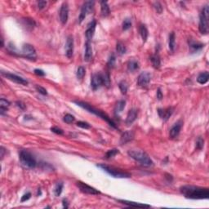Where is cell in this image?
I'll list each match as a JSON object with an SVG mask.
<instances>
[{"instance_id": "29", "label": "cell", "mask_w": 209, "mask_h": 209, "mask_svg": "<svg viewBox=\"0 0 209 209\" xmlns=\"http://www.w3.org/2000/svg\"><path fill=\"white\" fill-rule=\"evenodd\" d=\"M189 45H190V48H191V51H198V50H200V49H202L204 47V44L199 43H195V42L193 40H191L189 42Z\"/></svg>"}, {"instance_id": "22", "label": "cell", "mask_w": 209, "mask_h": 209, "mask_svg": "<svg viewBox=\"0 0 209 209\" xmlns=\"http://www.w3.org/2000/svg\"><path fill=\"white\" fill-rule=\"evenodd\" d=\"M101 16L104 17H106L110 15V8L106 1L101 2Z\"/></svg>"}, {"instance_id": "25", "label": "cell", "mask_w": 209, "mask_h": 209, "mask_svg": "<svg viewBox=\"0 0 209 209\" xmlns=\"http://www.w3.org/2000/svg\"><path fill=\"white\" fill-rule=\"evenodd\" d=\"M139 63L135 61V60H131L129 61V62L128 63V70L130 71V72H134L136 70H137L139 69Z\"/></svg>"}, {"instance_id": "39", "label": "cell", "mask_w": 209, "mask_h": 209, "mask_svg": "<svg viewBox=\"0 0 209 209\" xmlns=\"http://www.w3.org/2000/svg\"><path fill=\"white\" fill-rule=\"evenodd\" d=\"M115 61H116L115 56H114V54H112V55L110 56V59H109V61H108V66L110 68L114 67V65H115Z\"/></svg>"}, {"instance_id": "37", "label": "cell", "mask_w": 209, "mask_h": 209, "mask_svg": "<svg viewBox=\"0 0 209 209\" xmlns=\"http://www.w3.org/2000/svg\"><path fill=\"white\" fill-rule=\"evenodd\" d=\"M131 26V21L130 19L127 18L125 19L123 22V30H128L130 29Z\"/></svg>"}, {"instance_id": "51", "label": "cell", "mask_w": 209, "mask_h": 209, "mask_svg": "<svg viewBox=\"0 0 209 209\" xmlns=\"http://www.w3.org/2000/svg\"><path fill=\"white\" fill-rule=\"evenodd\" d=\"M63 207H64L65 208H68V207H69L66 199H63Z\"/></svg>"}, {"instance_id": "11", "label": "cell", "mask_w": 209, "mask_h": 209, "mask_svg": "<svg viewBox=\"0 0 209 209\" xmlns=\"http://www.w3.org/2000/svg\"><path fill=\"white\" fill-rule=\"evenodd\" d=\"M103 85V79H102V74H94L91 78V88L95 90L101 88Z\"/></svg>"}, {"instance_id": "24", "label": "cell", "mask_w": 209, "mask_h": 209, "mask_svg": "<svg viewBox=\"0 0 209 209\" xmlns=\"http://www.w3.org/2000/svg\"><path fill=\"white\" fill-rule=\"evenodd\" d=\"M10 106V102L8 100L2 98L0 100V111H1V114L3 115L5 111H7L8 108Z\"/></svg>"}, {"instance_id": "15", "label": "cell", "mask_w": 209, "mask_h": 209, "mask_svg": "<svg viewBox=\"0 0 209 209\" xmlns=\"http://www.w3.org/2000/svg\"><path fill=\"white\" fill-rule=\"evenodd\" d=\"M174 111V109L172 107H168L167 109H158V114L163 120L167 121L171 116Z\"/></svg>"}, {"instance_id": "49", "label": "cell", "mask_w": 209, "mask_h": 209, "mask_svg": "<svg viewBox=\"0 0 209 209\" xmlns=\"http://www.w3.org/2000/svg\"><path fill=\"white\" fill-rule=\"evenodd\" d=\"M16 104H17V106L21 108V109H22V110H24L25 108V104H23L22 102L17 101V102H16Z\"/></svg>"}, {"instance_id": "35", "label": "cell", "mask_w": 209, "mask_h": 209, "mask_svg": "<svg viewBox=\"0 0 209 209\" xmlns=\"http://www.w3.org/2000/svg\"><path fill=\"white\" fill-rule=\"evenodd\" d=\"M85 74H86L85 68L83 67V66H79V67L78 68V70H77V74H76L77 78H78V79H82V78H83V77L85 76Z\"/></svg>"}, {"instance_id": "31", "label": "cell", "mask_w": 209, "mask_h": 209, "mask_svg": "<svg viewBox=\"0 0 209 209\" xmlns=\"http://www.w3.org/2000/svg\"><path fill=\"white\" fill-rule=\"evenodd\" d=\"M116 51H117V52H118V55H120V56H122V55H124V54L126 53L127 51V48L126 47H125V45L123 44V43H117V45H116Z\"/></svg>"}, {"instance_id": "6", "label": "cell", "mask_w": 209, "mask_h": 209, "mask_svg": "<svg viewBox=\"0 0 209 209\" xmlns=\"http://www.w3.org/2000/svg\"><path fill=\"white\" fill-rule=\"evenodd\" d=\"M208 18H209V8L208 6H204L202 9L201 13L199 16V25L198 29L202 35H207L208 33Z\"/></svg>"}, {"instance_id": "33", "label": "cell", "mask_w": 209, "mask_h": 209, "mask_svg": "<svg viewBox=\"0 0 209 209\" xmlns=\"http://www.w3.org/2000/svg\"><path fill=\"white\" fill-rule=\"evenodd\" d=\"M118 87H119V89H120L122 94H123V95L127 94V91H128V83L125 81H122V82L118 83Z\"/></svg>"}, {"instance_id": "50", "label": "cell", "mask_w": 209, "mask_h": 209, "mask_svg": "<svg viewBox=\"0 0 209 209\" xmlns=\"http://www.w3.org/2000/svg\"><path fill=\"white\" fill-rule=\"evenodd\" d=\"M0 152H1V159H3V157H4V154H5V149L2 146L1 147V150H0Z\"/></svg>"}, {"instance_id": "48", "label": "cell", "mask_w": 209, "mask_h": 209, "mask_svg": "<svg viewBox=\"0 0 209 209\" xmlns=\"http://www.w3.org/2000/svg\"><path fill=\"white\" fill-rule=\"evenodd\" d=\"M157 98H158V100H162V98H163V93H162V91H161V89L158 88V90H157Z\"/></svg>"}, {"instance_id": "41", "label": "cell", "mask_w": 209, "mask_h": 209, "mask_svg": "<svg viewBox=\"0 0 209 209\" xmlns=\"http://www.w3.org/2000/svg\"><path fill=\"white\" fill-rule=\"evenodd\" d=\"M77 126L79 127V128H82L83 129H89L91 128L89 123H86V122H83V121H79V122H78V123H77Z\"/></svg>"}, {"instance_id": "5", "label": "cell", "mask_w": 209, "mask_h": 209, "mask_svg": "<svg viewBox=\"0 0 209 209\" xmlns=\"http://www.w3.org/2000/svg\"><path fill=\"white\" fill-rule=\"evenodd\" d=\"M20 161L24 168L29 169H34L37 165L36 159L32 154L27 150H22L20 153Z\"/></svg>"}, {"instance_id": "19", "label": "cell", "mask_w": 209, "mask_h": 209, "mask_svg": "<svg viewBox=\"0 0 209 209\" xmlns=\"http://www.w3.org/2000/svg\"><path fill=\"white\" fill-rule=\"evenodd\" d=\"M137 114H138V111L136 109H131V110H129L128 114L127 115L126 118V124L127 125H131L132 124V123L134 122L137 118Z\"/></svg>"}, {"instance_id": "36", "label": "cell", "mask_w": 209, "mask_h": 209, "mask_svg": "<svg viewBox=\"0 0 209 209\" xmlns=\"http://www.w3.org/2000/svg\"><path fill=\"white\" fill-rule=\"evenodd\" d=\"M63 183L62 182H58L56 185V187H55V190H54V192H55V195L56 196H60L62 192V190H63Z\"/></svg>"}, {"instance_id": "32", "label": "cell", "mask_w": 209, "mask_h": 209, "mask_svg": "<svg viewBox=\"0 0 209 209\" xmlns=\"http://www.w3.org/2000/svg\"><path fill=\"white\" fill-rule=\"evenodd\" d=\"M102 79H103V85L109 88L110 86V78L109 73L102 74Z\"/></svg>"}, {"instance_id": "45", "label": "cell", "mask_w": 209, "mask_h": 209, "mask_svg": "<svg viewBox=\"0 0 209 209\" xmlns=\"http://www.w3.org/2000/svg\"><path fill=\"white\" fill-rule=\"evenodd\" d=\"M30 197H31V194H30V192H28V193L25 194L24 195L22 196V199H21V201L22 202L27 201V200H29V199H30Z\"/></svg>"}, {"instance_id": "3", "label": "cell", "mask_w": 209, "mask_h": 209, "mask_svg": "<svg viewBox=\"0 0 209 209\" xmlns=\"http://www.w3.org/2000/svg\"><path fill=\"white\" fill-rule=\"evenodd\" d=\"M128 155L137 162H139L143 167H151L154 165V162L149 157L147 154L141 150H129Z\"/></svg>"}, {"instance_id": "38", "label": "cell", "mask_w": 209, "mask_h": 209, "mask_svg": "<svg viewBox=\"0 0 209 209\" xmlns=\"http://www.w3.org/2000/svg\"><path fill=\"white\" fill-rule=\"evenodd\" d=\"M75 117L72 115V114H67L64 116V118L63 120L64 122H65L66 123H72L74 121H75Z\"/></svg>"}, {"instance_id": "1", "label": "cell", "mask_w": 209, "mask_h": 209, "mask_svg": "<svg viewBox=\"0 0 209 209\" xmlns=\"http://www.w3.org/2000/svg\"><path fill=\"white\" fill-rule=\"evenodd\" d=\"M181 193L185 198L191 199H207L209 198V191L207 188H201L194 185H185L181 187Z\"/></svg>"}, {"instance_id": "18", "label": "cell", "mask_w": 209, "mask_h": 209, "mask_svg": "<svg viewBox=\"0 0 209 209\" xmlns=\"http://www.w3.org/2000/svg\"><path fill=\"white\" fill-rule=\"evenodd\" d=\"M134 138V132L132 131H127L123 132L120 138V144L121 145H124L128 142L131 141Z\"/></svg>"}, {"instance_id": "43", "label": "cell", "mask_w": 209, "mask_h": 209, "mask_svg": "<svg viewBox=\"0 0 209 209\" xmlns=\"http://www.w3.org/2000/svg\"><path fill=\"white\" fill-rule=\"evenodd\" d=\"M36 88V90H37L38 92L40 94H42V95H43V96H46V95H48V92H47V90H46L44 88H43V87L41 86H38V85H37V86L35 87Z\"/></svg>"}, {"instance_id": "2", "label": "cell", "mask_w": 209, "mask_h": 209, "mask_svg": "<svg viewBox=\"0 0 209 209\" xmlns=\"http://www.w3.org/2000/svg\"><path fill=\"white\" fill-rule=\"evenodd\" d=\"M74 102H75V104H77V105L80 106V107H82L83 109H84V110H88V111H89V112L91 113V114H94L95 115L98 116L99 118H101L102 119H104V121H106V122L110 124V126L112 127V128H117V126L115 125V123L113 122V120H111V118H110V117L106 114H104V112H102L101 110H97V109H96V108L92 107L91 104H88V103H86V102L78 101H74Z\"/></svg>"}, {"instance_id": "9", "label": "cell", "mask_w": 209, "mask_h": 209, "mask_svg": "<svg viewBox=\"0 0 209 209\" xmlns=\"http://www.w3.org/2000/svg\"><path fill=\"white\" fill-rule=\"evenodd\" d=\"M22 54L25 56L26 58L34 60L35 59L37 56H36V51L35 48L32 45H30L29 43L24 44L23 48H22Z\"/></svg>"}, {"instance_id": "7", "label": "cell", "mask_w": 209, "mask_h": 209, "mask_svg": "<svg viewBox=\"0 0 209 209\" xmlns=\"http://www.w3.org/2000/svg\"><path fill=\"white\" fill-rule=\"evenodd\" d=\"M94 2L93 1H87L85 3H83V7H82V9H81L80 15H79V17H78V23L80 24L83 22V21L85 19V17L87 16V15L91 12L92 11L94 7Z\"/></svg>"}, {"instance_id": "12", "label": "cell", "mask_w": 209, "mask_h": 209, "mask_svg": "<svg viewBox=\"0 0 209 209\" xmlns=\"http://www.w3.org/2000/svg\"><path fill=\"white\" fill-rule=\"evenodd\" d=\"M151 79V75L148 72H143L139 75L137 78V84L140 87H146L150 83Z\"/></svg>"}, {"instance_id": "16", "label": "cell", "mask_w": 209, "mask_h": 209, "mask_svg": "<svg viewBox=\"0 0 209 209\" xmlns=\"http://www.w3.org/2000/svg\"><path fill=\"white\" fill-rule=\"evenodd\" d=\"M74 52V38L72 36H68L65 44V55L68 58H71Z\"/></svg>"}, {"instance_id": "27", "label": "cell", "mask_w": 209, "mask_h": 209, "mask_svg": "<svg viewBox=\"0 0 209 209\" xmlns=\"http://www.w3.org/2000/svg\"><path fill=\"white\" fill-rule=\"evenodd\" d=\"M150 61H151V63H152V65H153L154 68L158 69V68L160 67L161 60L158 55L155 54V55L151 56V57H150Z\"/></svg>"}, {"instance_id": "46", "label": "cell", "mask_w": 209, "mask_h": 209, "mask_svg": "<svg viewBox=\"0 0 209 209\" xmlns=\"http://www.w3.org/2000/svg\"><path fill=\"white\" fill-rule=\"evenodd\" d=\"M46 5H47V2H45V1H39V2L38 3V7L39 9H43V8H44L46 7Z\"/></svg>"}, {"instance_id": "44", "label": "cell", "mask_w": 209, "mask_h": 209, "mask_svg": "<svg viewBox=\"0 0 209 209\" xmlns=\"http://www.w3.org/2000/svg\"><path fill=\"white\" fill-rule=\"evenodd\" d=\"M51 131H52V132H54V133H56V134H58V135L64 134V131H63V130H62V129H61V128H56V127H53V128H51Z\"/></svg>"}, {"instance_id": "30", "label": "cell", "mask_w": 209, "mask_h": 209, "mask_svg": "<svg viewBox=\"0 0 209 209\" xmlns=\"http://www.w3.org/2000/svg\"><path fill=\"white\" fill-rule=\"evenodd\" d=\"M140 34H141V36L143 42L144 43L146 42L149 34H148L147 28H146L145 25H141V26H140Z\"/></svg>"}, {"instance_id": "34", "label": "cell", "mask_w": 209, "mask_h": 209, "mask_svg": "<svg viewBox=\"0 0 209 209\" xmlns=\"http://www.w3.org/2000/svg\"><path fill=\"white\" fill-rule=\"evenodd\" d=\"M118 153H119V151H118V150H117V149H112V150H108L107 152H106V154H105V158H107V159H110V158L114 157V156H115L116 154H118Z\"/></svg>"}, {"instance_id": "23", "label": "cell", "mask_w": 209, "mask_h": 209, "mask_svg": "<svg viewBox=\"0 0 209 209\" xmlns=\"http://www.w3.org/2000/svg\"><path fill=\"white\" fill-rule=\"evenodd\" d=\"M209 78V74L208 72H203L201 73L200 75L198 76V78H197V81H198V83L200 84H205V83H207Z\"/></svg>"}, {"instance_id": "28", "label": "cell", "mask_w": 209, "mask_h": 209, "mask_svg": "<svg viewBox=\"0 0 209 209\" xmlns=\"http://www.w3.org/2000/svg\"><path fill=\"white\" fill-rule=\"evenodd\" d=\"M175 33L172 32L169 35V40H168V47L170 51H174L175 48H176V40H175Z\"/></svg>"}, {"instance_id": "4", "label": "cell", "mask_w": 209, "mask_h": 209, "mask_svg": "<svg viewBox=\"0 0 209 209\" xmlns=\"http://www.w3.org/2000/svg\"><path fill=\"white\" fill-rule=\"evenodd\" d=\"M98 168H101L103 171L106 172L109 175L112 176L113 177H116V178H130L131 175L128 172H125V171H122L121 169H118L114 168V167L109 166L106 164H99L97 165Z\"/></svg>"}, {"instance_id": "42", "label": "cell", "mask_w": 209, "mask_h": 209, "mask_svg": "<svg viewBox=\"0 0 209 209\" xmlns=\"http://www.w3.org/2000/svg\"><path fill=\"white\" fill-rule=\"evenodd\" d=\"M154 9H155L156 12H157L158 13H162V12H163V7H162V5L160 4V3L156 2V3H154Z\"/></svg>"}, {"instance_id": "26", "label": "cell", "mask_w": 209, "mask_h": 209, "mask_svg": "<svg viewBox=\"0 0 209 209\" xmlns=\"http://www.w3.org/2000/svg\"><path fill=\"white\" fill-rule=\"evenodd\" d=\"M125 104H126V101H123V100L118 101L117 102V104H116L115 108H114V114H120L123 110V109L125 108Z\"/></svg>"}, {"instance_id": "13", "label": "cell", "mask_w": 209, "mask_h": 209, "mask_svg": "<svg viewBox=\"0 0 209 209\" xmlns=\"http://www.w3.org/2000/svg\"><path fill=\"white\" fill-rule=\"evenodd\" d=\"M68 17H69V6L67 3H64L61 5L60 10V21L63 25L67 23Z\"/></svg>"}, {"instance_id": "47", "label": "cell", "mask_w": 209, "mask_h": 209, "mask_svg": "<svg viewBox=\"0 0 209 209\" xmlns=\"http://www.w3.org/2000/svg\"><path fill=\"white\" fill-rule=\"evenodd\" d=\"M35 74L36 75H38V76H44L45 75V73L43 72V70H38V69H36V70H35Z\"/></svg>"}, {"instance_id": "8", "label": "cell", "mask_w": 209, "mask_h": 209, "mask_svg": "<svg viewBox=\"0 0 209 209\" xmlns=\"http://www.w3.org/2000/svg\"><path fill=\"white\" fill-rule=\"evenodd\" d=\"M76 185L80 190L81 192L84 194H100L101 192L96 190L95 188L91 187L90 185H87L85 183L82 182V181H77Z\"/></svg>"}, {"instance_id": "21", "label": "cell", "mask_w": 209, "mask_h": 209, "mask_svg": "<svg viewBox=\"0 0 209 209\" xmlns=\"http://www.w3.org/2000/svg\"><path fill=\"white\" fill-rule=\"evenodd\" d=\"M92 57V48L89 42L86 43V49H85V54H84V61H90Z\"/></svg>"}, {"instance_id": "40", "label": "cell", "mask_w": 209, "mask_h": 209, "mask_svg": "<svg viewBox=\"0 0 209 209\" xmlns=\"http://www.w3.org/2000/svg\"><path fill=\"white\" fill-rule=\"evenodd\" d=\"M204 141L202 137H198L196 141V148L198 150H202L204 148Z\"/></svg>"}, {"instance_id": "10", "label": "cell", "mask_w": 209, "mask_h": 209, "mask_svg": "<svg viewBox=\"0 0 209 209\" xmlns=\"http://www.w3.org/2000/svg\"><path fill=\"white\" fill-rule=\"evenodd\" d=\"M2 75L7 78H8L9 80L14 82V83H18V84H21V85H25V86L28 84V81H27L26 79H25V78L20 77L18 75H14V74H11V73L4 72H2Z\"/></svg>"}, {"instance_id": "17", "label": "cell", "mask_w": 209, "mask_h": 209, "mask_svg": "<svg viewBox=\"0 0 209 209\" xmlns=\"http://www.w3.org/2000/svg\"><path fill=\"white\" fill-rule=\"evenodd\" d=\"M96 26H97V22L93 20L91 21L88 25V29L86 30V37L88 40H91L93 38V35L95 34L96 30Z\"/></svg>"}, {"instance_id": "20", "label": "cell", "mask_w": 209, "mask_h": 209, "mask_svg": "<svg viewBox=\"0 0 209 209\" xmlns=\"http://www.w3.org/2000/svg\"><path fill=\"white\" fill-rule=\"evenodd\" d=\"M119 203L123 204H125V205H128V206L130 207H142V208H149L150 207V205L148 204H140V203H136V202H130L127 201V200H118Z\"/></svg>"}, {"instance_id": "14", "label": "cell", "mask_w": 209, "mask_h": 209, "mask_svg": "<svg viewBox=\"0 0 209 209\" xmlns=\"http://www.w3.org/2000/svg\"><path fill=\"white\" fill-rule=\"evenodd\" d=\"M183 123L181 120H179L178 122L175 123L174 125L172 126V128L170 129V132H169V137L171 139H174L177 138L180 134V131L181 130L182 128Z\"/></svg>"}]
</instances>
